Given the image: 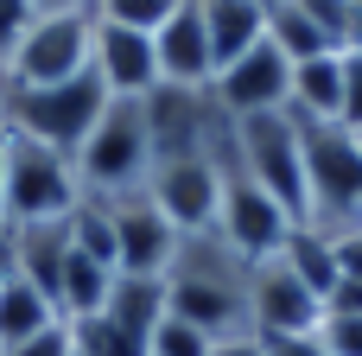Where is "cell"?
<instances>
[{
  "label": "cell",
  "instance_id": "6da1fadb",
  "mask_svg": "<svg viewBox=\"0 0 362 356\" xmlns=\"http://www.w3.org/2000/svg\"><path fill=\"white\" fill-rule=\"evenodd\" d=\"M165 312L197 325L210 344L216 338H242L248 331V261L216 236H185L178 242V261L165 274Z\"/></svg>",
  "mask_w": 362,
  "mask_h": 356
},
{
  "label": "cell",
  "instance_id": "44dd1931",
  "mask_svg": "<svg viewBox=\"0 0 362 356\" xmlns=\"http://www.w3.org/2000/svg\"><path fill=\"white\" fill-rule=\"evenodd\" d=\"M64 325H70L76 356H146V344H140V338H127L108 312H95V318H64Z\"/></svg>",
  "mask_w": 362,
  "mask_h": 356
},
{
  "label": "cell",
  "instance_id": "7c38bea8",
  "mask_svg": "<svg viewBox=\"0 0 362 356\" xmlns=\"http://www.w3.org/2000/svg\"><path fill=\"white\" fill-rule=\"evenodd\" d=\"M89 70L102 76V89L115 102H146L159 89V51H153V32H134V25H115L95 13V45H89Z\"/></svg>",
  "mask_w": 362,
  "mask_h": 356
},
{
  "label": "cell",
  "instance_id": "d590c367",
  "mask_svg": "<svg viewBox=\"0 0 362 356\" xmlns=\"http://www.w3.org/2000/svg\"><path fill=\"white\" fill-rule=\"evenodd\" d=\"M0 121H6V76H0Z\"/></svg>",
  "mask_w": 362,
  "mask_h": 356
},
{
  "label": "cell",
  "instance_id": "d6a6232c",
  "mask_svg": "<svg viewBox=\"0 0 362 356\" xmlns=\"http://www.w3.org/2000/svg\"><path fill=\"white\" fill-rule=\"evenodd\" d=\"M6 274H13V255H6V242H0V287H6Z\"/></svg>",
  "mask_w": 362,
  "mask_h": 356
},
{
  "label": "cell",
  "instance_id": "277c9868",
  "mask_svg": "<svg viewBox=\"0 0 362 356\" xmlns=\"http://www.w3.org/2000/svg\"><path fill=\"white\" fill-rule=\"evenodd\" d=\"M108 89L95 70L70 76V83H45V89H6V127L32 134L45 147H57L64 159H76V147L95 134V121L108 115Z\"/></svg>",
  "mask_w": 362,
  "mask_h": 356
},
{
  "label": "cell",
  "instance_id": "cb8c5ba5",
  "mask_svg": "<svg viewBox=\"0 0 362 356\" xmlns=\"http://www.w3.org/2000/svg\"><path fill=\"white\" fill-rule=\"evenodd\" d=\"M146 356H210V338L197 331V325H185V318H159L153 325V338H146Z\"/></svg>",
  "mask_w": 362,
  "mask_h": 356
},
{
  "label": "cell",
  "instance_id": "836d02e7",
  "mask_svg": "<svg viewBox=\"0 0 362 356\" xmlns=\"http://www.w3.org/2000/svg\"><path fill=\"white\" fill-rule=\"evenodd\" d=\"M38 13H57V6H76V0H32Z\"/></svg>",
  "mask_w": 362,
  "mask_h": 356
},
{
  "label": "cell",
  "instance_id": "e575fe53",
  "mask_svg": "<svg viewBox=\"0 0 362 356\" xmlns=\"http://www.w3.org/2000/svg\"><path fill=\"white\" fill-rule=\"evenodd\" d=\"M0 185H6V121H0Z\"/></svg>",
  "mask_w": 362,
  "mask_h": 356
},
{
  "label": "cell",
  "instance_id": "2e32d148",
  "mask_svg": "<svg viewBox=\"0 0 362 356\" xmlns=\"http://www.w3.org/2000/svg\"><path fill=\"white\" fill-rule=\"evenodd\" d=\"M286 108L299 121H337L344 115V51H325V57H305L293 64V96Z\"/></svg>",
  "mask_w": 362,
  "mask_h": 356
},
{
  "label": "cell",
  "instance_id": "4fadbf2b",
  "mask_svg": "<svg viewBox=\"0 0 362 356\" xmlns=\"http://www.w3.org/2000/svg\"><path fill=\"white\" fill-rule=\"evenodd\" d=\"M286 96H293V64L261 38L255 51H242L235 64H223L216 70V83H210V102L229 115V121H242V115H267V108H286Z\"/></svg>",
  "mask_w": 362,
  "mask_h": 356
},
{
  "label": "cell",
  "instance_id": "7402d4cb",
  "mask_svg": "<svg viewBox=\"0 0 362 356\" xmlns=\"http://www.w3.org/2000/svg\"><path fill=\"white\" fill-rule=\"evenodd\" d=\"M318 32H325V45L331 51H356L362 45V13H356V0H293Z\"/></svg>",
  "mask_w": 362,
  "mask_h": 356
},
{
  "label": "cell",
  "instance_id": "f35d334b",
  "mask_svg": "<svg viewBox=\"0 0 362 356\" xmlns=\"http://www.w3.org/2000/svg\"><path fill=\"white\" fill-rule=\"evenodd\" d=\"M356 147H362V127H356Z\"/></svg>",
  "mask_w": 362,
  "mask_h": 356
},
{
  "label": "cell",
  "instance_id": "9a60e30c",
  "mask_svg": "<svg viewBox=\"0 0 362 356\" xmlns=\"http://www.w3.org/2000/svg\"><path fill=\"white\" fill-rule=\"evenodd\" d=\"M191 6H197V19H204V38H210L216 70L235 64L242 51H255V45L267 38V6H255V0H191Z\"/></svg>",
  "mask_w": 362,
  "mask_h": 356
},
{
  "label": "cell",
  "instance_id": "1f68e13d",
  "mask_svg": "<svg viewBox=\"0 0 362 356\" xmlns=\"http://www.w3.org/2000/svg\"><path fill=\"white\" fill-rule=\"evenodd\" d=\"M210 356H261V338H255V331H242V338H216Z\"/></svg>",
  "mask_w": 362,
  "mask_h": 356
},
{
  "label": "cell",
  "instance_id": "8992f818",
  "mask_svg": "<svg viewBox=\"0 0 362 356\" xmlns=\"http://www.w3.org/2000/svg\"><path fill=\"white\" fill-rule=\"evenodd\" d=\"M89 45H95V6L76 0V6H57V13H38L25 25V38L13 45L6 57V89H45V83H70L89 70Z\"/></svg>",
  "mask_w": 362,
  "mask_h": 356
},
{
  "label": "cell",
  "instance_id": "484cf974",
  "mask_svg": "<svg viewBox=\"0 0 362 356\" xmlns=\"http://www.w3.org/2000/svg\"><path fill=\"white\" fill-rule=\"evenodd\" d=\"M38 19V6L32 0H0V70H6V57H13V45L25 38V25Z\"/></svg>",
  "mask_w": 362,
  "mask_h": 356
},
{
  "label": "cell",
  "instance_id": "4316f807",
  "mask_svg": "<svg viewBox=\"0 0 362 356\" xmlns=\"http://www.w3.org/2000/svg\"><path fill=\"white\" fill-rule=\"evenodd\" d=\"M350 134L362 127V45L356 51H344V115H337Z\"/></svg>",
  "mask_w": 362,
  "mask_h": 356
},
{
  "label": "cell",
  "instance_id": "ab89813d",
  "mask_svg": "<svg viewBox=\"0 0 362 356\" xmlns=\"http://www.w3.org/2000/svg\"><path fill=\"white\" fill-rule=\"evenodd\" d=\"M356 13H362V0H356Z\"/></svg>",
  "mask_w": 362,
  "mask_h": 356
},
{
  "label": "cell",
  "instance_id": "4dcf8cb0",
  "mask_svg": "<svg viewBox=\"0 0 362 356\" xmlns=\"http://www.w3.org/2000/svg\"><path fill=\"white\" fill-rule=\"evenodd\" d=\"M325 312H362V280H337L325 293Z\"/></svg>",
  "mask_w": 362,
  "mask_h": 356
},
{
  "label": "cell",
  "instance_id": "5b68a950",
  "mask_svg": "<svg viewBox=\"0 0 362 356\" xmlns=\"http://www.w3.org/2000/svg\"><path fill=\"white\" fill-rule=\"evenodd\" d=\"M235 172L255 178L293 223H305V140H299L293 108H267V115L235 121Z\"/></svg>",
  "mask_w": 362,
  "mask_h": 356
},
{
  "label": "cell",
  "instance_id": "e0dca14e",
  "mask_svg": "<svg viewBox=\"0 0 362 356\" xmlns=\"http://www.w3.org/2000/svg\"><path fill=\"white\" fill-rule=\"evenodd\" d=\"M127 338H153V325L165 318V280H146V274H115V287H108V306H102Z\"/></svg>",
  "mask_w": 362,
  "mask_h": 356
},
{
  "label": "cell",
  "instance_id": "ffe728a7",
  "mask_svg": "<svg viewBox=\"0 0 362 356\" xmlns=\"http://www.w3.org/2000/svg\"><path fill=\"white\" fill-rule=\"evenodd\" d=\"M267 45H274L286 64H305V57H325V51H331V45H325V32H318L293 0H280V6L267 13Z\"/></svg>",
  "mask_w": 362,
  "mask_h": 356
},
{
  "label": "cell",
  "instance_id": "7a4b0ae2",
  "mask_svg": "<svg viewBox=\"0 0 362 356\" xmlns=\"http://www.w3.org/2000/svg\"><path fill=\"white\" fill-rule=\"evenodd\" d=\"M299 121V115H293ZM305 140V229H362V147L344 121H299Z\"/></svg>",
  "mask_w": 362,
  "mask_h": 356
},
{
  "label": "cell",
  "instance_id": "8fae6325",
  "mask_svg": "<svg viewBox=\"0 0 362 356\" xmlns=\"http://www.w3.org/2000/svg\"><path fill=\"white\" fill-rule=\"evenodd\" d=\"M108 217H115V261L121 274H146V280H165L172 261H178V229L153 210L146 191H127V197H102Z\"/></svg>",
  "mask_w": 362,
  "mask_h": 356
},
{
  "label": "cell",
  "instance_id": "83f0119b",
  "mask_svg": "<svg viewBox=\"0 0 362 356\" xmlns=\"http://www.w3.org/2000/svg\"><path fill=\"white\" fill-rule=\"evenodd\" d=\"M6 356H76V344H70V325L57 318V325H45L38 338H25V344H13Z\"/></svg>",
  "mask_w": 362,
  "mask_h": 356
},
{
  "label": "cell",
  "instance_id": "ba28073f",
  "mask_svg": "<svg viewBox=\"0 0 362 356\" xmlns=\"http://www.w3.org/2000/svg\"><path fill=\"white\" fill-rule=\"evenodd\" d=\"M146 197H153V210H159L178 236H204V229H216V210H223V159H216V153L153 159Z\"/></svg>",
  "mask_w": 362,
  "mask_h": 356
},
{
  "label": "cell",
  "instance_id": "d6986e66",
  "mask_svg": "<svg viewBox=\"0 0 362 356\" xmlns=\"http://www.w3.org/2000/svg\"><path fill=\"white\" fill-rule=\"evenodd\" d=\"M280 261L325 299L331 287H337V248H331V236L325 229H305V223H293V236H286V248H280Z\"/></svg>",
  "mask_w": 362,
  "mask_h": 356
},
{
  "label": "cell",
  "instance_id": "60d3db41",
  "mask_svg": "<svg viewBox=\"0 0 362 356\" xmlns=\"http://www.w3.org/2000/svg\"><path fill=\"white\" fill-rule=\"evenodd\" d=\"M0 356H6V350H0Z\"/></svg>",
  "mask_w": 362,
  "mask_h": 356
},
{
  "label": "cell",
  "instance_id": "8d00e7d4",
  "mask_svg": "<svg viewBox=\"0 0 362 356\" xmlns=\"http://www.w3.org/2000/svg\"><path fill=\"white\" fill-rule=\"evenodd\" d=\"M255 6H267V13H274V6H280V0H255Z\"/></svg>",
  "mask_w": 362,
  "mask_h": 356
},
{
  "label": "cell",
  "instance_id": "74e56055",
  "mask_svg": "<svg viewBox=\"0 0 362 356\" xmlns=\"http://www.w3.org/2000/svg\"><path fill=\"white\" fill-rule=\"evenodd\" d=\"M0 242H6V223H0Z\"/></svg>",
  "mask_w": 362,
  "mask_h": 356
},
{
  "label": "cell",
  "instance_id": "3957f363",
  "mask_svg": "<svg viewBox=\"0 0 362 356\" xmlns=\"http://www.w3.org/2000/svg\"><path fill=\"white\" fill-rule=\"evenodd\" d=\"M76 204H83L76 159H64L57 147H45V140H32V134H13V127H6L0 223H6V229H19V223H64Z\"/></svg>",
  "mask_w": 362,
  "mask_h": 356
},
{
  "label": "cell",
  "instance_id": "ac0fdd59",
  "mask_svg": "<svg viewBox=\"0 0 362 356\" xmlns=\"http://www.w3.org/2000/svg\"><path fill=\"white\" fill-rule=\"evenodd\" d=\"M64 312L32 287V280H19V274H6V287H0V350H13V344H25V338H38L45 325H57Z\"/></svg>",
  "mask_w": 362,
  "mask_h": 356
},
{
  "label": "cell",
  "instance_id": "f546056e",
  "mask_svg": "<svg viewBox=\"0 0 362 356\" xmlns=\"http://www.w3.org/2000/svg\"><path fill=\"white\" fill-rule=\"evenodd\" d=\"M331 248H337V280H362V229L331 236Z\"/></svg>",
  "mask_w": 362,
  "mask_h": 356
},
{
  "label": "cell",
  "instance_id": "9c48e42d",
  "mask_svg": "<svg viewBox=\"0 0 362 356\" xmlns=\"http://www.w3.org/2000/svg\"><path fill=\"white\" fill-rule=\"evenodd\" d=\"M216 236L255 268V261H274L280 248H286V236H293V217L255 185V178H242L235 166H223V210H216Z\"/></svg>",
  "mask_w": 362,
  "mask_h": 356
},
{
  "label": "cell",
  "instance_id": "603a6c76",
  "mask_svg": "<svg viewBox=\"0 0 362 356\" xmlns=\"http://www.w3.org/2000/svg\"><path fill=\"white\" fill-rule=\"evenodd\" d=\"M102 19H115V25H134V32H159L165 19H178L191 0H89Z\"/></svg>",
  "mask_w": 362,
  "mask_h": 356
},
{
  "label": "cell",
  "instance_id": "5bb4252c",
  "mask_svg": "<svg viewBox=\"0 0 362 356\" xmlns=\"http://www.w3.org/2000/svg\"><path fill=\"white\" fill-rule=\"evenodd\" d=\"M153 51H159V83H172V89H210L216 83V57H210L197 6H185L178 19H165L153 32Z\"/></svg>",
  "mask_w": 362,
  "mask_h": 356
},
{
  "label": "cell",
  "instance_id": "52a82bcc",
  "mask_svg": "<svg viewBox=\"0 0 362 356\" xmlns=\"http://www.w3.org/2000/svg\"><path fill=\"white\" fill-rule=\"evenodd\" d=\"M146 172H153L146 108H140V102H108V115L95 121V134L76 147L83 197H127V191H146Z\"/></svg>",
  "mask_w": 362,
  "mask_h": 356
},
{
  "label": "cell",
  "instance_id": "30bf717a",
  "mask_svg": "<svg viewBox=\"0 0 362 356\" xmlns=\"http://www.w3.org/2000/svg\"><path fill=\"white\" fill-rule=\"evenodd\" d=\"M325 299L274 255L248 268V331L255 338H293V331H318Z\"/></svg>",
  "mask_w": 362,
  "mask_h": 356
},
{
  "label": "cell",
  "instance_id": "f1b7e54d",
  "mask_svg": "<svg viewBox=\"0 0 362 356\" xmlns=\"http://www.w3.org/2000/svg\"><path fill=\"white\" fill-rule=\"evenodd\" d=\"M261 356H331L318 344V331H293V338H261Z\"/></svg>",
  "mask_w": 362,
  "mask_h": 356
},
{
  "label": "cell",
  "instance_id": "d4e9b609",
  "mask_svg": "<svg viewBox=\"0 0 362 356\" xmlns=\"http://www.w3.org/2000/svg\"><path fill=\"white\" fill-rule=\"evenodd\" d=\"M318 344L331 356H362V312H325L318 318Z\"/></svg>",
  "mask_w": 362,
  "mask_h": 356
}]
</instances>
